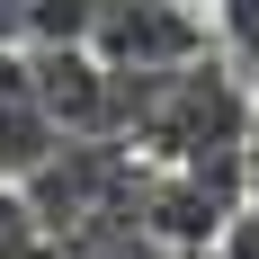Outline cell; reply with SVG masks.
I'll return each instance as SVG.
<instances>
[{"label":"cell","instance_id":"1","mask_svg":"<svg viewBox=\"0 0 259 259\" xmlns=\"http://www.w3.org/2000/svg\"><path fill=\"white\" fill-rule=\"evenodd\" d=\"M197 45L206 27L179 0H99V27H90V54L107 72H188Z\"/></svg>","mask_w":259,"mask_h":259},{"label":"cell","instance_id":"2","mask_svg":"<svg viewBox=\"0 0 259 259\" xmlns=\"http://www.w3.org/2000/svg\"><path fill=\"white\" fill-rule=\"evenodd\" d=\"M9 45H36V0H0V54Z\"/></svg>","mask_w":259,"mask_h":259},{"label":"cell","instance_id":"3","mask_svg":"<svg viewBox=\"0 0 259 259\" xmlns=\"http://www.w3.org/2000/svg\"><path fill=\"white\" fill-rule=\"evenodd\" d=\"M224 259H259V214H233L224 224Z\"/></svg>","mask_w":259,"mask_h":259}]
</instances>
